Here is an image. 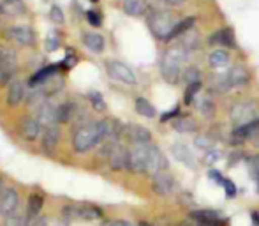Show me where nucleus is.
<instances>
[{
    "label": "nucleus",
    "instance_id": "36",
    "mask_svg": "<svg viewBox=\"0 0 259 226\" xmlns=\"http://www.w3.org/2000/svg\"><path fill=\"white\" fill-rule=\"evenodd\" d=\"M201 90V82L199 83H191V85H187V90H185V96H184V103L185 104H191L192 101H194L196 94Z\"/></svg>",
    "mask_w": 259,
    "mask_h": 226
},
{
    "label": "nucleus",
    "instance_id": "3",
    "mask_svg": "<svg viewBox=\"0 0 259 226\" xmlns=\"http://www.w3.org/2000/svg\"><path fill=\"white\" fill-rule=\"evenodd\" d=\"M177 23L178 18L169 11H152L148 14V25H150L154 35L159 39H164V41H167V37L173 32V28L177 27Z\"/></svg>",
    "mask_w": 259,
    "mask_h": 226
},
{
    "label": "nucleus",
    "instance_id": "42",
    "mask_svg": "<svg viewBox=\"0 0 259 226\" xmlns=\"http://www.w3.org/2000/svg\"><path fill=\"white\" fill-rule=\"evenodd\" d=\"M222 185H224L226 196H228V198H235V196H236V185H235V182H233V180H228V178H224Z\"/></svg>",
    "mask_w": 259,
    "mask_h": 226
},
{
    "label": "nucleus",
    "instance_id": "30",
    "mask_svg": "<svg viewBox=\"0 0 259 226\" xmlns=\"http://www.w3.org/2000/svg\"><path fill=\"white\" fill-rule=\"evenodd\" d=\"M208 62H210L211 67H224V65L229 64V53L226 50H215V52L210 53Z\"/></svg>",
    "mask_w": 259,
    "mask_h": 226
},
{
    "label": "nucleus",
    "instance_id": "58",
    "mask_svg": "<svg viewBox=\"0 0 259 226\" xmlns=\"http://www.w3.org/2000/svg\"><path fill=\"white\" fill-rule=\"evenodd\" d=\"M90 2H97V0H90Z\"/></svg>",
    "mask_w": 259,
    "mask_h": 226
},
{
    "label": "nucleus",
    "instance_id": "4",
    "mask_svg": "<svg viewBox=\"0 0 259 226\" xmlns=\"http://www.w3.org/2000/svg\"><path fill=\"white\" fill-rule=\"evenodd\" d=\"M18 71L16 52L0 45V85H11Z\"/></svg>",
    "mask_w": 259,
    "mask_h": 226
},
{
    "label": "nucleus",
    "instance_id": "21",
    "mask_svg": "<svg viewBox=\"0 0 259 226\" xmlns=\"http://www.w3.org/2000/svg\"><path fill=\"white\" fill-rule=\"evenodd\" d=\"M83 43H85V46L90 50V52H94V53L104 52L106 41H104L103 35L97 34V32H87V34L83 35Z\"/></svg>",
    "mask_w": 259,
    "mask_h": 226
},
{
    "label": "nucleus",
    "instance_id": "47",
    "mask_svg": "<svg viewBox=\"0 0 259 226\" xmlns=\"http://www.w3.org/2000/svg\"><path fill=\"white\" fill-rule=\"evenodd\" d=\"M178 113H180V108H178V106H175L171 111H167L166 115H162V122H166V120H169V119H173V117H177Z\"/></svg>",
    "mask_w": 259,
    "mask_h": 226
},
{
    "label": "nucleus",
    "instance_id": "20",
    "mask_svg": "<svg viewBox=\"0 0 259 226\" xmlns=\"http://www.w3.org/2000/svg\"><path fill=\"white\" fill-rule=\"evenodd\" d=\"M58 141H60V129H58V124L46 127L45 134H42V148H45L46 154H53Z\"/></svg>",
    "mask_w": 259,
    "mask_h": 226
},
{
    "label": "nucleus",
    "instance_id": "5",
    "mask_svg": "<svg viewBox=\"0 0 259 226\" xmlns=\"http://www.w3.org/2000/svg\"><path fill=\"white\" fill-rule=\"evenodd\" d=\"M229 117H231V122L235 127H242L245 124H250L254 120L259 119V110L257 106L252 103V101H240L229 111Z\"/></svg>",
    "mask_w": 259,
    "mask_h": 226
},
{
    "label": "nucleus",
    "instance_id": "7",
    "mask_svg": "<svg viewBox=\"0 0 259 226\" xmlns=\"http://www.w3.org/2000/svg\"><path fill=\"white\" fill-rule=\"evenodd\" d=\"M106 71H108V74L111 76L113 80H116V82L127 83V85H134V83H136V76H134V72L131 71L129 65H125L123 62L108 60L106 62Z\"/></svg>",
    "mask_w": 259,
    "mask_h": 226
},
{
    "label": "nucleus",
    "instance_id": "6",
    "mask_svg": "<svg viewBox=\"0 0 259 226\" xmlns=\"http://www.w3.org/2000/svg\"><path fill=\"white\" fill-rule=\"evenodd\" d=\"M148 165V145H134L129 150V171L133 173H147Z\"/></svg>",
    "mask_w": 259,
    "mask_h": 226
},
{
    "label": "nucleus",
    "instance_id": "46",
    "mask_svg": "<svg viewBox=\"0 0 259 226\" xmlns=\"http://www.w3.org/2000/svg\"><path fill=\"white\" fill-rule=\"evenodd\" d=\"M196 145H198V147H203V148H210L211 141L208 140L206 136H199V138H196Z\"/></svg>",
    "mask_w": 259,
    "mask_h": 226
},
{
    "label": "nucleus",
    "instance_id": "34",
    "mask_svg": "<svg viewBox=\"0 0 259 226\" xmlns=\"http://www.w3.org/2000/svg\"><path fill=\"white\" fill-rule=\"evenodd\" d=\"M198 110L203 113L205 117H211L215 113V103L210 96H205L198 101Z\"/></svg>",
    "mask_w": 259,
    "mask_h": 226
},
{
    "label": "nucleus",
    "instance_id": "19",
    "mask_svg": "<svg viewBox=\"0 0 259 226\" xmlns=\"http://www.w3.org/2000/svg\"><path fill=\"white\" fill-rule=\"evenodd\" d=\"M228 80L231 87H247L250 82V72L243 65H235V67L229 69Z\"/></svg>",
    "mask_w": 259,
    "mask_h": 226
},
{
    "label": "nucleus",
    "instance_id": "37",
    "mask_svg": "<svg viewBox=\"0 0 259 226\" xmlns=\"http://www.w3.org/2000/svg\"><path fill=\"white\" fill-rule=\"evenodd\" d=\"M89 101L92 103V106L96 108L97 111H104L106 110V103H104L103 96H101L99 92H90L89 94Z\"/></svg>",
    "mask_w": 259,
    "mask_h": 226
},
{
    "label": "nucleus",
    "instance_id": "31",
    "mask_svg": "<svg viewBox=\"0 0 259 226\" xmlns=\"http://www.w3.org/2000/svg\"><path fill=\"white\" fill-rule=\"evenodd\" d=\"M194 23H196V20L194 18H185V20H182V21H178L177 23V27L173 28V32L169 34V37H167V41H171V39H177V37H180L182 34H185L187 30H191L192 27H194Z\"/></svg>",
    "mask_w": 259,
    "mask_h": 226
},
{
    "label": "nucleus",
    "instance_id": "55",
    "mask_svg": "<svg viewBox=\"0 0 259 226\" xmlns=\"http://www.w3.org/2000/svg\"><path fill=\"white\" fill-rule=\"evenodd\" d=\"M256 191L259 193V175H257V177H256Z\"/></svg>",
    "mask_w": 259,
    "mask_h": 226
},
{
    "label": "nucleus",
    "instance_id": "26",
    "mask_svg": "<svg viewBox=\"0 0 259 226\" xmlns=\"http://www.w3.org/2000/svg\"><path fill=\"white\" fill-rule=\"evenodd\" d=\"M199 45H201V35H199L194 28H191V30H187L185 34H182L180 45L178 46H182V48H185L189 52V50H196Z\"/></svg>",
    "mask_w": 259,
    "mask_h": 226
},
{
    "label": "nucleus",
    "instance_id": "28",
    "mask_svg": "<svg viewBox=\"0 0 259 226\" xmlns=\"http://www.w3.org/2000/svg\"><path fill=\"white\" fill-rule=\"evenodd\" d=\"M134 106H136V111L140 113V115L147 117V119H154L155 113H157L154 104H152L148 99H145V97H136V103H134Z\"/></svg>",
    "mask_w": 259,
    "mask_h": 226
},
{
    "label": "nucleus",
    "instance_id": "1",
    "mask_svg": "<svg viewBox=\"0 0 259 226\" xmlns=\"http://www.w3.org/2000/svg\"><path fill=\"white\" fill-rule=\"evenodd\" d=\"M187 50L182 46H173L164 52L160 58V72L162 78L171 85H178L182 80V65L187 60Z\"/></svg>",
    "mask_w": 259,
    "mask_h": 226
},
{
    "label": "nucleus",
    "instance_id": "25",
    "mask_svg": "<svg viewBox=\"0 0 259 226\" xmlns=\"http://www.w3.org/2000/svg\"><path fill=\"white\" fill-rule=\"evenodd\" d=\"M78 115V110H76L74 103H64L57 108V122L58 124H67L71 122L74 117Z\"/></svg>",
    "mask_w": 259,
    "mask_h": 226
},
{
    "label": "nucleus",
    "instance_id": "45",
    "mask_svg": "<svg viewBox=\"0 0 259 226\" xmlns=\"http://www.w3.org/2000/svg\"><path fill=\"white\" fill-rule=\"evenodd\" d=\"M28 226H48V219L42 216H35L28 221Z\"/></svg>",
    "mask_w": 259,
    "mask_h": 226
},
{
    "label": "nucleus",
    "instance_id": "52",
    "mask_svg": "<svg viewBox=\"0 0 259 226\" xmlns=\"http://www.w3.org/2000/svg\"><path fill=\"white\" fill-rule=\"evenodd\" d=\"M250 219H252L254 226H259V212H256V210H254V212H250Z\"/></svg>",
    "mask_w": 259,
    "mask_h": 226
},
{
    "label": "nucleus",
    "instance_id": "51",
    "mask_svg": "<svg viewBox=\"0 0 259 226\" xmlns=\"http://www.w3.org/2000/svg\"><path fill=\"white\" fill-rule=\"evenodd\" d=\"M106 226H134V224L127 223V221H122V219H116V221H111V223H108Z\"/></svg>",
    "mask_w": 259,
    "mask_h": 226
},
{
    "label": "nucleus",
    "instance_id": "32",
    "mask_svg": "<svg viewBox=\"0 0 259 226\" xmlns=\"http://www.w3.org/2000/svg\"><path fill=\"white\" fill-rule=\"evenodd\" d=\"M42 205H45V198L41 195H32L28 198V203H27V212L30 217H35L39 216V212L42 210Z\"/></svg>",
    "mask_w": 259,
    "mask_h": 226
},
{
    "label": "nucleus",
    "instance_id": "9",
    "mask_svg": "<svg viewBox=\"0 0 259 226\" xmlns=\"http://www.w3.org/2000/svg\"><path fill=\"white\" fill-rule=\"evenodd\" d=\"M18 203H20V196H18L16 189L4 187L2 193H0V214L4 217L11 216L18 210Z\"/></svg>",
    "mask_w": 259,
    "mask_h": 226
},
{
    "label": "nucleus",
    "instance_id": "57",
    "mask_svg": "<svg viewBox=\"0 0 259 226\" xmlns=\"http://www.w3.org/2000/svg\"><path fill=\"white\" fill-rule=\"evenodd\" d=\"M2 189H4V187H2V184H0V193H2Z\"/></svg>",
    "mask_w": 259,
    "mask_h": 226
},
{
    "label": "nucleus",
    "instance_id": "43",
    "mask_svg": "<svg viewBox=\"0 0 259 226\" xmlns=\"http://www.w3.org/2000/svg\"><path fill=\"white\" fill-rule=\"evenodd\" d=\"M249 170H250V175H252L254 178L259 175V154L252 156V158H249Z\"/></svg>",
    "mask_w": 259,
    "mask_h": 226
},
{
    "label": "nucleus",
    "instance_id": "54",
    "mask_svg": "<svg viewBox=\"0 0 259 226\" xmlns=\"http://www.w3.org/2000/svg\"><path fill=\"white\" fill-rule=\"evenodd\" d=\"M250 140H252L254 147H257V148H259V133H257V134H254V136L250 138Z\"/></svg>",
    "mask_w": 259,
    "mask_h": 226
},
{
    "label": "nucleus",
    "instance_id": "56",
    "mask_svg": "<svg viewBox=\"0 0 259 226\" xmlns=\"http://www.w3.org/2000/svg\"><path fill=\"white\" fill-rule=\"evenodd\" d=\"M138 226H150V224H148V223H140Z\"/></svg>",
    "mask_w": 259,
    "mask_h": 226
},
{
    "label": "nucleus",
    "instance_id": "59",
    "mask_svg": "<svg viewBox=\"0 0 259 226\" xmlns=\"http://www.w3.org/2000/svg\"><path fill=\"white\" fill-rule=\"evenodd\" d=\"M23 226H28V223H25V224H23Z\"/></svg>",
    "mask_w": 259,
    "mask_h": 226
},
{
    "label": "nucleus",
    "instance_id": "8",
    "mask_svg": "<svg viewBox=\"0 0 259 226\" xmlns=\"http://www.w3.org/2000/svg\"><path fill=\"white\" fill-rule=\"evenodd\" d=\"M191 219L194 223H198L199 226H226L228 221L221 216V212L217 210H192L191 212Z\"/></svg>",
    "mask_w": 259,
    "mask_h": 226
},
{
    "label": "nucleus",
    "instance_id": "13",
    "mask_svg": "<svg viewBox=\"0 0 259 226\" xmlns=\"http://www.w3.org/2000/svg\"><path fill=\"white\" fill-rule=\"evenodd\" d=\"M6 37L13 39V41L20 43V45H27L32 46L35 43V34L30 27H25V25H20V27H9L6 30Z\"/></svg>",
    "mask_w": 259,
    "mask_h": 226
},
{
    "label": "nucleus",
    "instance_id": "16",
    "mask_svg": "<svg viewBox=\"0 0 259 226\" xmlns=\"http://www.w3.org/2000/svg\"><path fill=\"white\" fill-rule=\"evenodd\" d=\"M42 129L45 127L39 124V120L35 119V117H25L23 120H21V133H23V136L27 138L28 141H35L39 136H41Z\"/></svg>",
    "mask_w": 259,
    "mask_h": 226
},
{
    "label": "nucleus",
    "instance_id": "33",
    "mask_svg": "<svg viewBox=\"0 0 259 226\" xmlns=\"http://www.w3.org/2000/svg\"><path fill=\"white\" fill-rule=\"evenodd\" d=\"M79 217L87 221L101 219V217H103V210L96 205H81L79 207Z\"/></svg>",
    "mask_w": 259,
    "mask_h": 226
},
{
    "label": "nucleus",
    "instance_id": "53",
    "mask_svg": "<svg viewBox=\"0 0 259 226\" xmlns=\"http://www.w3.org/2000/svg\"><path fill=\"white\" fill-rule=\"evenodd\" d=\"M164 2L169 6H180V4H184V0H164Z\"/></svg>",
    "mask_w": 259,
    "mask_h": 226
},
{
    "label": "nucleus",
    "instance_id": "48",
    "mask_svg": "<svg viewBox=\"0 0 259 226\" xmlns=\"http://www.w3.org/2000/svg\"><path fill=\"white\" fill-rule=\"evenodd\" d=\"M208 177L213 178V180H217V182H221V185H222V182H224V178H222V175L219 173L217 170H210V171H208Z\"/></svg>",
    "mask_w": 259,
    "mask_h": 226
},
{
    "label": "nucleus",
    "instance_id": "2",
    "mask_svg": "<svg viewBox=\"0 0 259 226\" xmlns=\"http://www.w3.org/2000/svg\"><path fill=\"white\" fill-rule=\"evenodd\" d=\"M99 143H103V136H101L99 122H85L81 126H78V129L74 131L72 136V147L78 154L92 150L94 147H97Z\"/></svg>",
    "mask_w": 259,
    "mask_h": 226
},
{
    "label": "nucleus",
    "instance_id": "39",
    "mask_svg": "<svg viewBox=\"0 0 259 226\" xmlns=\"http://www.w3.org/2000/svg\"><path fill=\"white\" fill-rule=\"evenodd\" d=\"M50 18H52V21H53V23H57V25H62L65 21L64 11H62L58 6H53L52 7V11H50Z\"/></svg>",
    "mask_w": 259,
    "mask_h": 226
},
{
    "label": "nucleus",
    "instance_id": "44",
    "mask_svg": "<svg viewBox=\"0 0 259 226\" xmlns=\"http://www.w3.org/2000/svg\"><path fill=\"white\" fill-rule=\"evenodd\" d=\"M87 20H89V23L92 25V27H99V25L103 23V18H101V14L97 13V11H89V13H87Z\"/></svg>",
    "mask_w": 259,
    "mask_h": 226
},
{
    "label": "nucleus",
    "instance_id": "11",
    "mask_svg": "<svg viewBox=\"0 0 259 226\" xmlns=\"http://www.w3.org/2000/svg\"><path fill=\"white\" fill-rule=\"evenodd\" d=\"M152 187H154V191L157 195L167 196L175 191L177 182H175V178L171 177L167 171H160V173L152 175Z\"/></svg>",
    "mask_w": 259,
    "mask_h": 226
},
{
    "label": "nucleus",
    "instance_id": "49",
    "mask_svg": "<svg viewBox=\"0 0 259 226\" xmlns=\"http://www.w3.org/2000/svg\"><path fill=\"white\" fill-rule=\"evenodd\" d=\"M46 48H48V52H55V50L58 48V41L57 39H48V45H46Z\"/></svg>",
    "mask_w": 259,
    "mask_h": 226
},
{
    "label": "nucleus",
    "instance_id": "29",
    "mask_svg": "<svg viewBox=\"0 0 259 226\" xmlns=\"http://www.w3.org/2000/svg\"><path fill=\"white\" fill-rule=\"evenodd\" d=\"M41 87H42V90H45L46 96H48V97H50V96H55V94L60 92L62 87H64V80L58 78V76L55 74V76H52V78L46 80V82L42 83Z\"/></svg>",
    "mask_w": 259,
    "mask_h": 226
},
{
    "label": "nucleus",
    "instance_id": "50",
    "mask_svg": "<svg viewBox=\"0 0 259 226\" xmlns=\"http://www.w3.org/2000/svg\"><path fill=\"white\" fill-rule=\"evenodd\" d=\"M219 159V152H208L206 158H205V163H211V161H217Z\"/></svg>",
    "mask_w": 259,
    "mask_h": 226
},
{
    "label": "nucleus",
    "instance_id": "24",
    "mask_svg": "<svg viewBox=\"0 0 259 226\" xmlns=\"http://www.w3.org/2000/svg\"><path fill=\"white\" fill-rule=\"evenodd\" d=\"M257 133H259V119L250 124H245V126H242V127H235L233 136H235L236 140L243 141V140H247V138H252L254 134H257Z\"/></svg>",
    "mask_w": 259,
    "mask_h": 226
},
{
    "label": "nucleus",
    "instance_id": "38",
    "mask_svg": "<svg viewBox=\"0 0 259 226\" xmlns=\"http://www.w3.org/2000/svg\"><path fill=\"white\" fill-rule=\"evenodd\" d=\"M213 90H217V92H226V90L231 87V83H229V80H228V76H217V78L213 80Z\"/></svg>",
    "mask_w": 259,
    "mask_h": 226
},
{
    "label": "nucleus",
    "instance_id": "14",
    "mask_svg": "<svg viewBox=\"0 0 259 226\" xmlns=\"http://www.w3.org/2000/svg\"><path fill=\"white\" fill-rule=\"evenodd\" d=\"M25 83L21 82V80H14L13 83L9 85V89H7V96H6V103L7 106H18V104H21L25 101Z\"/></svg>",
    "mask_w": 259,
    "mask_h": 226
},
{
    "label": "nucleus",
    "instance_id": "35",
    "mask_svg": "<svg viewBox=\"0 0 259 226\" xmlns=\"http://www.w3.org/2000/svg\"><path fill=\"white\" fill-rule=\"evenodd\" d=\"M184 80L187 85H191V83H199L201 82V72H199L198 67H187L184 71Z\"/></svg>",
    "mask_w": 259,
    "mask_h": 226
},
{
    "label": "nucleus",
    "instance_id": "27",
    "mask_svg": "<svg viewBox=\"0 0 259 226\" xmlns=\"http://www.w3.org/2000/svg\"><path fill=\"white\" fill-rule=\"evenodd\" d=\"M123 11L131 16H143L147 13L145 0H123Z\"/></svg>",
    "mask_w": 259,
    "mask_h": 226
},
{
    "label": "nucleus",
    "instance_id": "23",
    "mask_svg": "<svg viewBox=\"0 0 259 226\" xmlns=\"http://www.w3.org/2000/svg\"><path fill=\"white\" fill-rule=\"evenodd\" d=\"M171 126L178 133H196L198 131V122L192 117H178L171 122Z\"/></svg>",
    "mask_w": 259,
    "mask_h": 226
},
{
    "label": "nucleus",
    "instance_id": "18",
    "mask_svg": "<svg viewBox=\"0 0 259 226\" xmlns=\"http://www.w3.org/2000/svg\"><path fill=\"white\" fill-rule=\"evenodd\" d=\"M35 119L39 120V124H41L45 129L50 126H55V124H58L57 122V108L50 103H45L42 106H39L37 110H35Z\"/></svg>",
    "mask_w": 259,
    "mask_h": 226
},
{
    "label": "nucleus",
    "instance_id": "15",
    "mask_svg": "<svg viewBox=\"0 0 259 226\" xmlns=\"http://www.w3.org/2000/svg\"><path fill=\"white\" fill-rule=\"evenodd\" d=\"M208 45H219V46H229V48H235L236 46V39H235V34L229 27H224V28H219L217 32L208 37Z\"/></svg>",
    "mask_w": 259,
    "mask_h": 226
},
{
    "label": "nucleus",
    "instance_id": "41",
    "mask_svg": "<svg viewBox=\"0 0 259 226\" xmlns=\"http://www.w3.org/2000/svg\"><path fill=\"white\" fill-rule=\"evenodd\" d=\"M23 216H21L20 212H13L11 216L6 217V226H23Z\"/></svg>",
    "mask_w": 259,
    "mask_h": 226
},
{
    "label": "nucleus",
    "instance_id": "22",
    "mask_svg": "<svg viewBox=\"0 0 259 226\" xmlns=\"http://www.w3.org/2000/svg\"><path fill=\"white\" fill-rule=\"evenodd\" d=\"M171 152H173V156H175V159H177V161L184 163V165L191 166V168L196 165L194 156H192V152L189 150L187 145H184V143H177V145H173V147H171Z\"/></svg>",
    "mask_w": 259,
    "mask_h": 226
},
{
    "label": "nucleus",
    "instance_id": "10",
    "mask_svg": "<svg viewBox=\"0 0 259 226\" xmlns=\"http://www.w3.org/2000/svg\"><path fill=\"white\" fill-rule=\"evenodd\" d=\"M167 170V159L162 154L160 148H157L155 145H148V165H147V173L155 175L160 171Z\"/></svg>",
    "mask_w": 259,
    "mask_h": 226
},
{
    "label": "nucleus",
    "instance_id": "12",
    "mask_svg": "<svg viewBox=\"0 0 259 226\" xmlns=\"http://www.w3.org/2000/svg\"><path fill=\"white\" fill-rule=\"evenodd\" d=\"M108 158H109V166H111V170L123 171L129 168V150H127L125 147H122V145L116 143L115 147L109 150Z\"/></svg>",
    "mask_w": 259,
    "mask_h": 226
},
{
    "label": "nucleus",
    "instance_id": "17",
    "mask_svg": "<svg viewBox=\"0 0 259 226\" xmlns=\"http://www.w3.org/2000/svg\"><path fill=\"white\" fill-rule=\"evenodd\" d=\"M127 138H129L134 145H150L152 133L147 129V127L133 124V126L127 127Z\"/></svg>",
    "mask_w": 259,
    "mask_h": 226
},
{
    "label": "nucleus",
    "instance_id": "40",
    "mask_svg": "<svg viewBox=\"0 0 259 226\" xmlns=\"http://www.w3.org/2000/svg\"><path fill=\"white\" fill-rule=\"evenodd\" d=\"M62 212H64V217L67 221L71 219H78L79 217V207H72V205H65L64 209H62Z\"/></svg>",
    "mask_w": 259,
    "mask_h": 226
}]
</instances>
